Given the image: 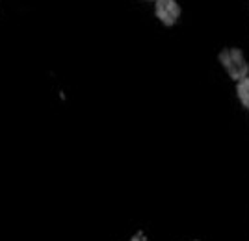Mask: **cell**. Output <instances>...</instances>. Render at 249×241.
I'll list each match as a JSON object with an SVG mask.
<instances>
[{
  "label": "cell",
  "instance_id": "obj_3",
  "mask_svg": "<svg viewBox=\"0 0 249 241\" xmlns=\"http://www.w3.org/2000/svg\"><path fill=\"white\" fill-rule=\"evenodd\" d=\"M155 11H156V17L164 22L166 26H173V24L177 22L175 19H173V17L166 11L164 4H162V0H155Z\"/></svg>",
  "mask_w": 249,
  "mask_h": 241
},
{
  "label": "cell",
  "instance_id": "obj_2",
  "mask_svg": "<svg viewBox=\"0 0 249 241\" xmlns=\"http://www.w3.org/2000/svg\"><path fill=\"white\" fill-rule=\"evenodd\" d=\"M219 62L223 63V67H225V71L229 73V76H231L234 82H240V74H238V71H236L232 60H231V56H229V48H223V50L219 52Z\"/></svg>",
  "mask_w": 249,
  "mask_h": 241
},
{
  "label": "cell",
  "instance_id": "obj_4",
  "mask_svg": "<svg viewBox=\"0 0 249 241\" xmlns=\"http://www.w3.org/2000/svg\"><path fill=\"white\" fill-rule=\"evenodd\" d=\"M162 4H164L166 11L173 17V19H175V21L180 17V8H178V4H177L175 0H162Z\"/></svg>",
  "mask_w": 249,
  "mask_h": 241
},
{
  "label": "cell",
  "instance_id": "obj_6",
  "mask_svg": "<svg viewBox=\"0 0 249 241\" xmlns=\"http://www.w3.org/2000/svg\"><path fill=\"white\" fill-rule=\"evenodd\" d=\"M196 241H199V240H196Z\"/></svg>",
  "mask_w": 249,
  "mask_h": 241
},
{
  "label": "cell",
  "instance_id": "obj_7",
  "mask_svg": "<svg viewBox=\"0 0 249 241\" xmlns=\"http://www.w3.org/2000/svg\"><path fill=\"white\" fill-rule=\"evenodd\" d=\"M153 2H155V0H153Z\"/></svg>",
  "mask_w": 249,
  "mask_h": 241
},
{
  "label": "cell",
  "instance_id": "obj_5",
  "mask_svg": "<svg viewBox=\"0 0 249 241\" xmlns=\"http://www.w3.org/2000/svg\"><path fill=\"white\" fill-rule=\"evenodd\" d=\"M246 108H248V110H249V102H248V104H246Z\"/></svg>",
  "mask_w": 249,
  "mask_h": 241
},
{
  "label": "cell",
  "instance_id": "obj_1",
  "mask_svg": "<svg viewBox=\"0 0 249 241\" xmlns=\"http://www.w3.org/2000/svg\"><path fill=\"white\" fill-rule=\"evenodd\" d=\"M229 56H231V60H232V63H234L236 71H238L240 80L246 78V76L249 74V65L246 63V60H244V56H242V52H240V48H236V47L229 48Z\"/></svg>",
  "mask_w": 249,
  "mask_h": 241
}]
</instances>
